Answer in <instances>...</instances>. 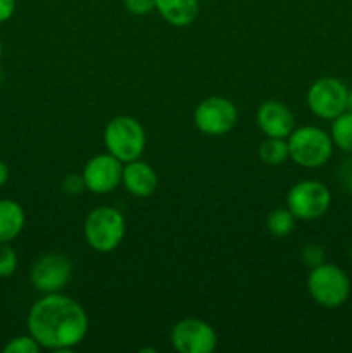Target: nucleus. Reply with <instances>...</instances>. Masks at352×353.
Segmentation results:
<instances>
[{
	"instance_id": "5701e85b",
	"label": "nucleus",
	"mask_w": 352,
	"mask_h": 353,
	"mask_svg": "<svg viewBox=\"0 0 352 353\" xmlns=\"http://www.w3.org/2000/svg\"><path fill=\"white\" fill-rule=\"evenodd\" d=\"M83 190L86 188L81 174H69L68 178L64 179V192L69 193V195H78Z\"/></svg>"
},
{
	"instance_id": "c85d7f7f",
	"label": "nucleus",
	"mask_w": 352,
	"mask_h": 353,
	"mask_svg": "<svg viewBox=\"0 0 352 353\" xmlns=\"http://www.w3.org/2000/svg\"><path fill=\"white\" fill-rule=\"evenodd\" d=\"M351 255H352V248H351Z\"/></svg>"
},
{
	"instance_id": "cd10ccee",
	"label": "nucleus",
	"mask_w": 352,
	"mask_h": 353,
	"mask_svg": "<svg viewBox=\"0 0 352 353\" xmlns=\"http://www.w3.org/2000/svg\"><path fill=\"white\" fill-rule=\"evenodd\" d=\"M0 59H2V40H0Z\"/></svg>"
},
{
	"instance_id": "b1692460",
	"label": "nucleus",
	"mask_w": 352,
	"mask_h": 353,
	"mask_svg": "<svg viewBox=\"0 0 352 353\" xmlns=\"http://www.w3.org/2000/svg\"><path fill=\"white\" fill-rule=\"evenodd\" d=\"M16 12V0H0V23H6Z\"/></svg>"
},
{
	"instance_id": "f03ea898",
	"label": "nucleus",
	"mask_w": 352,
	"mask_h": 353,
	"mask_svg": "<svg viewBox=\"0 0 352 353\" xmlns=\"http://www.w3.org/2000/svg\"><path fill=\"white\" fill-rule=\"evenodd\" d=\"M289 155L297 165L314 169L330 161L333 154V140L324 130L317 126L297 128L286 138Z\"/></svg>"
},
{
	"instance_id": "ddd939ff",
	"label": "nucleus",
	"mask_w": 352,
	"mask_h": 353,
	"mask_svg": "<svg viewBox=\"0 0 352 353\" xmlns=\"http://www.w3.org/2000/svg\"><path fill=\"white\" fill-rule=\"evenodd\" d=\"M121 183L128 190V193L138 196V199H145L157 190L159 179L154 169L147 162H141L140 159H137V161L124 164L123 181Z\"/></svg>"
},
{
	"instance_id": "f3484780",
	"label": "nucleus",
	"mask_w": 352,
	"mask_h": 353,
	"mask_svg": "<svg viewBox=\"0 0 352 353\" xmlns=\"http://www.w3.org/2000/svg\"><path fill=\"white\" fill-rule=\"evenodd\" d=\"M257 152L259 159L268 165H280L290 157L286 138L266 137V140L259 145Z\"/></svg>"
},
{
	"instance_id": "a211bd4d",
	"label": "nucleus",
	"mask_w": 352,
	"mask_h": 353,
	"mask_svg": "<svg viewBox=\"0 0 352 353\" xmlns=\"http://www.w3.org/2000/svg\"><path fill=\"white\" fill-rule=\"evenodd\" d=\"M266 226H268L269 233L273 236H289L293 231V228H295V216L286 207L285 209H276L268 216Z\"/></svg>"
},
{
	"instance_id": "20e7f679",
	"label": "nucleus",
	"mask_w": 352,
	"mask_h": 353,
	"mask_svg": "<svg viewBox=\"0 0 352 353\" xmlns=\"http://www.w3.org/2000/svg\"><path fill=\"white\" fill-rule=\"evenodd\" d=\"M145 131L141 124L131 116H117L107 123L104 131V143L107 152L123 164L137 161L145 150Z\"/></svg>"
},
{
	"instance_id": "a878e982",
	"label": "nucleus",
	"mask_w": 352,
	"mask_h": 353,
	"mask_svg": "<svg viewBox=\"0 0 352 353\" xmlns=\"http://www.w3.org/2000/svg\"><path fill=\"white\" fill-rule=\"evenodd\" d=\"M7 179H9V168H7L6 162L0 159V186L6 185Z\"/></svg>"
},
{
	"instance_id": "bb28decb",
	"label": "nucleus",
	"mask_w": 352,
	"mask_h": 353,
	"mask_svg": "<svg viewBox=\"0 0 352 353\" xmlns=\"http://www.w3.org/2000/svg\"><path fill=\"white\" fill-rule=\"evenodd\" d=\"M347 110H351L352 112V92H349V97H347Z\"/></svg>"
},
{
	"instance_id": "9b49d317",
	"label": "nucleus",
	"mask_w": 352,
	"mask_h": 353,
	"mask_svg": "<svg viewBox=\"0 0 352 353\" xmlns=\"http://www.w3.org/2000/svg\"><path fill=\"white\" fill-rule=\"evenodd\" d=\"M81 176L88 192L106 195L114 192L123 181V162L117 161L109 152L99 154L86 162Z\"/></svg>"
},
{
	"instance_id": "6e6552de",
	"label": "nucleus",
	"mask_w": 352,
	"mask_h": 353,
	"mask_svg": "<svg viewBox=\"0 0 352 353\" xmlns=\"http://www.w3.org/2000/svg\"><path fill=\"white\" fill-rule=\"evenodd\" d=\"M237 107L224 97H209L202 100L193 112L197 130L207 137H223L230 133L237 124Z\"/></svg>"
},
{
	"instance_id": "39448f33",
	"label": "nucleus",
	"mask_w": 352,
	"mask_h": 353,
	"mask_svg": "<svg viewBox=\"0 0 352 353\" xmlns=\"http://www.w3.org/2000/svg\"><path fill=\"white\" fill-rule=\"evenodd\" d=\"M309 295L317 305L335 309L347 302L351 281L347 274L335 264H320L311 269L307 278Z\"/></svg>"
},
{
	"instance_id": "f257e3e1",
	"label": "nucleus",
	"mask_w": 352,
	"mask_h": 353,
	"mask_svg": "<svg viewBox=\"0 0 352 353\" xmlns=\"http://www.w3.org/2000/svg\"><path fill=\"white\" fill-rule=\"evenodd\" d=\"M28 331L41 348L71 352L88 333V316L71 296L47 293L31 305Z\"/></svg>"
},
{
	"instance_id": "aec40b11",
	"label": "nucleus",
	"mask_w": 352,
	"mask_h": 353,
	"mask_svg": "<svg viewBox=\"0 0 352 353\" xmlns=\"http://www.w3.org/2000/svg\"><path fill=\"white\" fill-rule=\"evenodd\" d=\"M40 345L37 343L31 334H26V336H16L12 340H9V343L3 347V352L6 353H38L40 352Z\"/></svg>"
},
{
	"instance_id": "2eb2a0df",
	"label": "nucleus",
	"mask_w": 352,
	"mask_h": 353,
	"mask_svg": "<svg viewBox=\"0 0 352 353\" xmlns=\"http://www.w3.org/2000/svg\"><path fill=\"white\" fill-rule=\"evenodd\" d=\"M26 224L24 209L10 199L0 200V241H12L21 234Z\"/></svg>"
},
{
	"instance_id": "f8f14e48",
	"label": "nucleus",
	"mask_w": 352,
	"mask_h": 353,
	"mask_svg": "<svg viewBox=\"0 0 352 353\" xmlns=\"http://www.w3.org/2000/svg\"><path fill=\"white\" fill-rule=\"evenodd\" d=\"M257 126L266 137L289 138L295 130V119L289 107L280 100H266L257 110Z\"/></svg>"
},
{
	"instance_id": "dca6fc26",
	"label": "nucleus",
	"mask_w": 352,
	"mask_h": 353,
	"mask_svg": "<svg viewBox=\"0 0 352 353\" xmlns=\"http://www.w3.org/2000/svg\"><path fill=\"white\" fill-rule=\"evenodd\" d=\"M330 137L333 140L335 147L340 150L352 154V112L345 110L340 116L331 119Z\"/></svg>"
},
{
	"instance_id": "412c9836",
	"label": "nucleus",
	"mask_w": 352,
	"mask_h": 353,
	"mask_svg": "<svg viewBox=\"0 0 352 353\" xmlns=\"http://www.w3.org/2000/svg\"><path fill=\"white\" fill-rule=\"evenodd\" d=\"M300 259H302L304 264L307 265V268H316V265L323 264L324 262V250L321 245L317 243H309L306 245V247L302 248V252H300Z\"/></svg>"
},
{
	"instance_id": "7ed1b4c3",
	"label": "nucleus",
	"mask_w": 352,
	"mask_h": 353,
	"mask_svg": "<svg viewBox=\"0 0 352 353\" xmlns=\"http://www.w3.org/2000/svg\"><path fill=\"white\" fill-rule=\"evenodd\" d=\"M126 233V221L114 207H97L85 219V240L95 252L116 250Z\"/></svg>"
},
{
	"instance_id": "0eeeda50",
	"label": "nucleus",
	"mask_w": 352,
	"mask_h": 353,
	"mask_svg": "<svg viewBox=\"0 0 352 353\" xmlns=\"http://www.w3.org/2000/svg\"><path fill=\"white\" fill-rule=\"evenodd\" d=\"M349 90L340 79L324 76L307 90V107L320 119H335L347 110Z\"/></svg>"
},
{
	"instance_id": "1a4fd4ad",
	"label": "nucleus",
	"mask_w": 352,
	"mask_h": 353,
	"mask_svg": "<svg viewBox=\"0 0 352 353\" xmlns=\"http://www.w3.org/2000/svg\"><path fill=\"white\" fill-rule=\"evenodd\" d=\"M171 345L179 353H211L217 345V334L206 321L186 317L173 327Z\"/></svg>"
},
{
	"instance_id": "4468645a",
	"label": "nucleus",
	"mask_w": 352,
	"mask_h": 353,
	"mask_svg": "<svg viewBox=\"0 0 352 353\" xmlns=\"http://www.w3.org/2000/svg\"><path fill=\"white\" fill-rule=\"evenodd\" d=\"M155 10L171 26L183 28L195 21L199 0H155Z\"/></svg>"
},
{
	"instance_id": "393cba45",
	"label": "nucleus",
	"mask_w": 352,
	"mask_h": 353,
	"mask_svg": "<svg viewBox=\"0 0 352 353\" xmlns=\"http://www.w3.org/2000/svg\"><path fill=\"white\" fill-rule=\"evenodd\" d=\"M340 178L347 190L352 192V159H347V162H344V165L340 168Z\"/></svg>"
},
{
	"instance_id": "4be33fe9",
	"label": "nucleus",
	"mask_w": 352,
	"mask_h": 353,
	"mask_svg": "<svg viewBox=\"0 0 352 353\" xmlns=\"http://www.w3.org/2000/svg\"><path fill=\"white\" fill-rule=\"evenodd\" d=\"M124 7L133 16H147L155 9V0H124Z\"/></svg>"
},
{
	"instance_id": "6ab92c4d",
	"label": "nucleus",
	"mask_w": 352,
	"mask_h": 353,
	"mask_svg": "<svg viewBox=\"0 0 352 353\" xmlns=\"http://www.w3.org/2000/svg\"><path fill=\"white\" fill-rule=\"evenodd\" d=\"M17 254L9 243L0 241V278H9L17 269Z\"/></svg>"
},
{
	"instance_id": "423d86ee",
	"label": "nucleus",
	"mask_w": 352,
	"mask_h": 353,
	"mask_svg": "<svg viewBox=\"0 0 352 353\" xmlns=\"http://www.w3.org/2000/svg\"><path fill=\"white\" fill-rule=\"evenodd\" d=\"M330 190L316 179L295 183L286 193V209L300 221L320 219L330 209Z\"/></svg>"
},
{
	"instance_id": "9d476101",
	"label": "nucleus",
	"mask_w": 352,
	"mask_h": 353,
	"mask_svg": "<svg viewBox=\"0 0 352 353\" xmlns=\"http://www.w3.org/2000/svg\"><path fill=\"white\" fill-rule=\"evenodd\" d=\"M72 265L69 259L62 254H47L38 259L31 268V285L37 292L59 293L71 281Z\"/></svg>"
}]
</instances>
